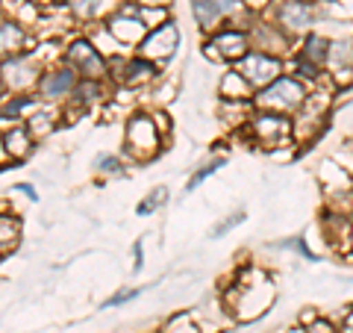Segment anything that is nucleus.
Instances as JSON below:
<instances>
[{
    "instance_id": "nucleus-11",
    "label": "nucleus",
    "mask_w": 353,
    "mask_h": 333,
    "mask_svg": "<svg viewBox=\"0 0 353 333\" xmlns=\"http://www.w3.org/2000/svg\"><path fill=\"white\" fill-rule=\"evenodd\" d=\"M241 9V0H192V15L203 32H212L224 18H233Z\"/></svg>"
},
{
    "instance_id": "nucleus-7",
    "label": "nucleus",
    "mask_w": 353,
    "mask_h": 333,
    "mask_svg": "<svg viewBox=\"0 0 353 333\" xmlns=\"http://www.w3.org/2000/svg\"><path fill=\"white\" fill-rule=\"evenodd\" d=\"M180 48V30H176L174 21H165L162 27H153L145 41H141L139 53L145 59H153V62H165L174 57V50Z\"/></svg>"
},
{
    "instance_id": "nucleus-15",
    "label": "nucleus",
    "mask_w": 353,
    "mask_h": 333,
    "mask_svg": "<svg viewBox=\"0 0 353 333\" xmlns=\"http://www.w3.org/2000/svg\"><path fill=\"white\" fill-rule=\"evenodd\" d=\"M24 41H27V30L18 24L12 18H3L0 24V44H3V59L6 57H21L24 50Z\"/></svg>"
},
{
    "instance_id": "nucleus-12",
    "label": "nucleus",
    "mask_w": 353,
    "mask_h": 333,
    "mask_svg": "<svg viewBox=\"0 0 353 333\" xmlns=\"http://www.w3.org/2000/svg\"><path fill=\"white\" fill-rule=\"evenodd\" d=\"M327 57H330V39L318 36V32H309L303 39V48L297 50L294 59L312 65V68H327Z\"/></svg>"
},
{
    "instance_id": "nucleus-24",
    "label": "nucleus",
    "mask_w": 353,
    "mask_h": 333,
    "mask_svg": "<svg viewBox=\"0 0 353 333\" xmlns=\"http://www.w3.org/2000/svg\"><path fill=\"white\" fill-rule=\"evenodd\" d=\"M132 298H139V289H121L115 298H109L103 307H118V304H124V301H132Z\"/></svg>"
},
{
    "instance_id": "nucleus-19",
    "label": "nucleus",
    "mask_w": 353,
    "mask_h": 333,
    "mask_svg": "<svg viewBox=\"0 0 353 333\" xmlns=\"http://www.w3.org/2000/svg\"><path fill=\"white\" fill-rule=\"evenodd\" d=\"M221 165H224V160H221V157H215L212 162H206L201 171H194V174H192V180H189V186H185V192H194V189L201 186V183L206 180V177H209V174H215V171L221 169Z\"/></svg>"
},
{
    "instance_id": "nucleus-5",
    "label": "nucleus",
    "mask_w": 353,
    "mask_h": 333,
    "mask_svg": "<svg viewBox=\"0 0 353 333\" xmlns=\"http://www.w3.org/2000/svg\"><path fill=\"white\" fill-rule=\"evenodd\" d=\"M236 71L245 77L248 86L253 92L271 86L277 77H283V59L274 57V53H262V50H250L245 59L236 62Z\"/></svg>"
},
{
    "instance_id": "nucleus-2",
    "label": "nucleus",
    "mask_w": 353,
    "mask_h": 333,
    "mask_svg": "<svg viewBox=\"0 0 353 333\" xmlns=\"http://www.w3.org/2000/svg\"><path fill=\"white\" fill-rule=\"evenodd\" d=\"M248 133L253 136V142H259L265 148H280V145H289L292 136H294V124L289 115L283 113H253L248 121Z\"/></svg>"
},
{
    "instance_id": "nucleus-21",
    "label": "nucleus",
    "mask_w": 353,
    "mask_h": 333,
    "mask_svg": "<svg viewBox=\"0 0 353 333\" xmlns=\"http://www.w3.org/2000/svg\"><path fill=\"white\" fill-rule=\"evenodd\" d=\"M241 221H245V213H241V209H236V213H233V216H230V218H221V221H218V225L212 227V233H209V236H212V239H218V236H221V233L233 230L236 225H241Z\"/></svg>"
},
{
    "instance_id": "nucleus-6",
    "label": "nucleus",
    "mask_w": 353,
    "mask_h": 333,
    "mask_svg": "<svg viewBox=\"0 0 353 333\" xmlns=\"http://www.w3.org/2000/svg\"><path fill=\"white\" fill-rule=\"evenodd\" d=\"M127 151L136 160H150L159 151V130H157V118L148 115H136L127 124Z\"/></svg>"
},
{
    "instance_id": "nucleus-14",
    "label": "nucleus",
    "mask_w": 353,
    "mask_h": 333,
    "mask_svg": "<svg viewBox=\"0 0 353 333\" xmlns=\"http://www.w3.org/2000/svg\"><path fill=\"white\" fill-rule=\"evenodd\" d=\"M327 68L336 74V80L350 77V71H353V44L350 41H330Z\"/></svg>"
},
{
    "instance_id": "nucleus-10",
    "label": "nucleus",
    "mask_w": 353,
    "mask_h": 333,
    "mask_svg": "<svg viewBox=\"0 0 353 333\" xmlns=\"http://www.w3.org/2000/svg\"><path fill=\"white\" fill-rule=\"evenodd\" d=\"M109 71H112L115 80H121L130 88H136V86H145V83H150L153 77H157V62L145 59L139 53V57H132V59H124V57L112 59L109 62Z\"/></svg>"
},
{
    "instance_id": "nucleus-16",
    "label": "nucleus",
    "mask_w": 353,
    "mask_h": 333,
    "mask_svg": "<svg viewBox=\"0 0 353 333\" xmlns=\"http://www.w3.org/2000/svg\"><path fill=\"white\" fill-rule=\"evenodd\" d=\"M65 3H68L71 15L77 21H92L97 15H103L106 9L115 3V0H65Z\"/></svg>"
},
{
    "instance_id": "nucleus-23",
    "label": "nucleus",
    "mask_w": 353,
    "mask_h": 333,
    "mask_svg": "<svg viewBox=\"0 0 353 333\" xmlns=\"http://www.w3.org/2000/svg\"><path fill=\"white\" fill-rule=\"evenodd\" d=\"M50 121H48V115H32L30 121H27V130L32 133V139H39V136H44V133H50Z\"/></svg>"
},
{
    "instance_id": "nucleus-26",
    "label": "nucleus",
    "mask_w": 353,
    "mask_h": 333,
    "mask_svg": "<svg viewBox=\"0 0 353 333\" xmlns=\"http://www.w3.org/2000/svg\"><path fill=\"white\" fill-rule=\"evenodd\" d=\"M309 333H336L333 327H330L327 325V321H315V325L312 327H309Z\"/></svg>"
},
{
    "instance_id": "nucleus-22",
    "label": "nucleus",
    "mask_w": 353,
    "mask_h": 333,
    "mask_svg": "<svg viewBox=\"0 0 353 333\" xmlns=\"http://www.w3.org/2000/svg\"><path fill=\"white\" fill-rule=\"evenodd\" d=\"M97 165V171L106 174V177H112V174H124V169H121V160L118 157H97L94 160Z\"/></svg>"
},
{
    "instance_id": "nucleus-20",
    "label": "nucleus",
    "mask_w": 353,
    "mask_h": 333,
    "mask_svg": "<svg viewBox=\"0 0 353 333\" xmlns=\"http://www.w3.org/2000/svg\"><path fill=\"white\" fill-rule=\"evenodd\" d=\"M32 104H36V97H30V95H15L12 101L3 104V118H9V115L18 118L21 109H27V106H32Z\"/></svg>"
},
{
    "instance_id": "nucleus-9",
    "label": "nucleus",
    "mask_w": 353,
    "mask_h": 333,
    "mask_svg": "<svg viewBox=\"0 0 353 333\" xmlns=\"http://www.w3.org/2000/svg\"><path fill=\"white\" fill-rule=\"evenodd\" d=\"M318 9L309 0H283L277 9V24L289 32V36H301L315 24Z\"/></svg>"
},
{
    "instance_id": "nucleus-17",
    "label": "nucleus",
    "mask_w": 353,
    "mask_h": 333,
    "mask_svg": "<svg viewBox=\"0 0 353 333\" xmlns=\"http://www.w3.org/2000/svg\"><path fill=\"white\" fill-rule=\"evenodd\" d=\"M0 227H3V254L15 251L18 242H21V221L12 216H3L0 218Z\"/></svg>"
},
{
    "instance_id": "nucleus-13",
    "label": "nucleus",
    "mask_w": 353,
    "mask_h": 333,
    "mask_svg": "<svg viewBox=\"0 0 353 333\" xmlns=\"http://www.w3.org/2000/svg\"><path fill=\"white\" fill-rule=\"evenodd\" d=\"M32 133L27 127H12V130H6V136H3V157L9 160V153H12V162H21V160H27V153L32 151Z\"/></svg>"
},
{
    "instance_id": "nucleus-4",
    "label": "nucleus",
    "mask_w": 353,
    "mask_h": 333,
    "mask_svg": "<svg viewBox=\"0 0 353 333\" xmlns=\"http://www.w3.org/2000/svg\"><path fill=\"white\" fill-rule=\"evenodd\" d=\"M203 50L212 59H218V62H241L253 50V41H250L248 30H241V27H221V30L212 32V39L206 41Z\"/></svg>"
},
{
    "instance_id": "nucleus-1",
    "label": "nucleus",
    "mask_w": 353,
    "mask_h": 333,
    "mask_svg": "<svg viewBox=\"0 0 353 333\" xmlns=\"http://www.w3.org/2000/svg\"><path fill=\"white\" fill-rule=\"evenodd\" d=\"M306 97L309 95H306V86L301 77H277L271 86H265L253 95V106L262 109V113L292 115V113H301Z\"/></svg>"
},
{
    "instance_id": "nucleus-18",
    "label": "nucleus",
    "mask_w": 353,
    "mask_h": 333,
    "mask_svg": "<svg viewBox=\"0 0 353 333\" xmlns=\"http://www.w3.org/2000/svg\"><path fill=\"white\" fill-rule=\"evenodd\" d=\"M165 201H168V189H165V186H157V189H153V192L145 198V201L136 207V213H139V216H150V213H157V209H159Z\"/></svg>"
},
{
    "instance_id": "nucleus-8",
    "label": "nucleus",
    "mask_w": 353,
    "mask_h": 333,
    "mask_svg": "<svg viewBox=\"0 0 353 333\" xmlns=\"http://www.w3.org/2000/svg\"><path fill=\"white\" fill-rule=\"evenodd\" d=\"M83 77L77 74L68 62L62 65V68H50V71H44L39 77V95L44 97V101H57V97H65V95H74L77 92V86H80Z\"/></svg>"
},
{
    "instance_id": "nucleus-25",
    "label": "nucleus",
    "mask_w": 353,
    "mask_h": 333,
    "mask_svg": "<svg viewBox=\"0 0 353 333\" xmlns=\"http://www.w3.org/2000/svg\"><path fill=\"white\" fill-rule=\"evenodd\" d=\"M132 257H136V263H132V269L136 272H141V239L132 245Z\"/></svg>"
},
{
    "instance_id": "nucleus-3",
    "label": "nucleus",
    "mask_w": 353,
    "mask_h": 333,
    "mask_svg": "<svg viewBox=\"0 0 353 333\" xmlns=\"http://www.w3.org/2000/svg\"><path fill=\"white\" fill-rule=\"evenodd\" d=\"M65 62L83 77V80H106L109 74V59H103L101 48H94L88 39H74L65 50Z\"/></svg>"
},
{
    "instance_id": "nucleus-27",
    "label": "nucleus",
    "mask_w": 353,
    "mask_h": 333,
    "mask_svg": "<svg viewBox=\"0 0 353 333\" xmlns=\"http://www.w3.org/2000/svg\"><path fill=\"white\" fill-rule=\"evenodd\" d=\"M132 3H139V6H168L171 0H132Z\"/></svg>"
}]
</instances>
